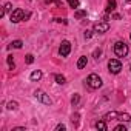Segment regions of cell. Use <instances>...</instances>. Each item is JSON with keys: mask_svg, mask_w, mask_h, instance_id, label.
Returning <instances> with one entry per match:
<instances>
[{"mask_svg": "<svg viewBox=\"0 0 131 131\" xmlns=\"http://www.w3.org/2000/svg\"><path fill=\"white\" fill-rule=\"evenodd\" d=\"M114 54L117 56V57H125L126 54H128V45L125 43V42H116L114 43Z\"/></svg>", "mask_w": 131, "mask_h": 131, "instance_id": "cell-1", "label": "cell"}, {"mask_svg": "<svg viewBox=\"0 0 131 131\" xmlns=\"http://www.w3.org/2000/svg\"><path fill=\"white\" fill-rule=\"evenodd\" d=\"M86 85L90 86V88H93V90H97V88H100L102 86V79L97 76V74H90L88 76V79H86Z\"/></svg>", "mask_w": 131, "mask_h": 131, "instance_id": "cell-2", "label": "cell"}, {"mask_svg": "<svg viewBox=\"0 0 131 131\" xmlns=\"http://www.w3.org/2000/svg\"><path fill=\"white\" fill-rule=\"evenodd\" d=\"M34 97H36L37 100H40L43 105H51V103H52L51 97H49L45 91H42V90H36V91H34Z\"/></svg>", "mask_w": 131, "mask_h": 131, "instance_id": "cell-3", "label": "cell"}, {"mask_svg": "<svg viewBox=\"0 0 131 131\" xmlns=\"http://www.w3.org/2000/svg\"><path fill=\"white\" fill-rule=\"evenodd\" d=\"M108 70H110L111 74H119V73L122 71V63H120V60L111 59V60L108 62Z\"/></svg>", "mask_w": 131, "mask_h": 131, "instance_id": "cell-4", "label": "cell"}, {"mask_svg": "<svg viewBox=\"0 0 131 131\" xmlns=\"http://www.w3.org/2000/svg\"><path fill=\"white\" fill-rule=\"evenodd\" d=\"M25 16H26V13L23 11V9H14L13 13H11V16H9V20L13 22V23H19V22H22V20H25Z\"/></svg>", "mask_w": 131, "mask_h": 131, "instance_id": "cell-5", "label": "cell"}, {"mask_svg": "<svg viewBox=\"0 0 131 131\" xmlns=\"http://www.w3.org/2000/svg\"><path fill=\"white\" fill-rule=\"evenodd\" d=\"M70 52H71V43H70L68 40H63L62 45H60V48H59V54H60L62 57H68Z\"/></svg>", "mask_w": 131, "mask_h": 131, "instance_id": "cell-6", "label": "cell"}, {"mask_svg": "<svg viewBox=\"0 0 131 131\" xmlns=\"http://www.w3.org/2000/svg\"><path fill=\"white\" fill-rule=\"evenodd\" d=\"M110 29V23L108 22H97L94 25V32H99V34H103Z\"/></svg>", "mask_w": 131, "mask_h": 131, "instance_id": "cell-7", "label": "cell"}, {"mask_svg": "<svg viewBox=\"0 0 131 131\" xmlns=\"http://www.w3.org/2000/svg\"><path fill=\"white\" fill-rule=\"evenodd\" d=\"M116 6H117L116 0H106V8H105V13L111 14V13H113V11L116 9Z\"/></svg>", "mask_w": 131, "mask_h": 131, "instance_id": "cell-8", "label": "cell"}, {"mask_svg": "<svg viewBox=\"0 0 131 131\" xmlns=\"http://www.w3.org/2000/svg\"><path fill=\"white\" fill-rule=\"evenodd\" d=\"M86 63H88V59H86V56H82V57L77 60V68H79V70H83V68L86 67Z\"/></svg>", "mask_w": 131, "mask_h": 131, "instance_id": "cell-9", "label": "cell"}, {"mask_svg": "<svg viewBox=\"0 0 131 131\" xmlns=\"http://www.w3.org/2000/svg\"><path fill=\"white\" fill-rule=\"evenodd\" d=\"M117 116H119V113H116V111H110V113H106V114H105V117H103V119H105L106 122H110V120H116V119H117Z\"/></svg>", "mask_w": 131, "mask_h": 131, "instance_id": "cell-10", "label": "cell"}, {"mask_svg": "<svg viewBox=\"0 0 131 131\" xmlns=\"http://www.w3.org/2000/svg\"><path fill=\"white\" fill-rule=\"evenodd\" d=\"M22 46H23V42H22V40H14V42L9 43L8 48H9V49H13V48H14V49H20Z\"/></svg>", "mask_w": 131, "mask_h": 131, "instance_id": "cell-11", "label": "cell"}, {"mask_svg": "<svg viewBox=\"0 0 131 131\" xmlns=\"http://www.w3.org/2000/svg\"><path fill=\"white\" fill-rule=\"evenodd\" d=\"M29 79H31L32 82L40 80V79H42V71H39V70H37V71H32V73H31V76H29Z\"/></svg>", "mask_w": 131, "mask_h": 131, "instance_id": "cell-12", "label": "cell"}, {"mask_svg": "<svg viewBox=\"0 0 131 131\" xmlns=\"http://www.w3.org/2000/svg\"><path fill=\"white\" fill-rule=\"evenodd\" d=\"M117 120H120V122H129V120H131V116H129L128 113H120V114L117 116Z\"/></svg>", "mask_w": 131, "mask_h": 131, "instance_id": "cell-13", "label": "cell"}, {"mask_svg": "<svg viewBox=\"0 0 131 131\" xmlns=\"http://www.w3.org/2000/svg\"><path fill=\"white\" fill-rule=\"evenodd\" d=\"M96 128H97V129H100V131H106V120L103 119V120L96 122Z\"/></svg>", "mask_w": 131, "mask_h": 131, "instance_id": "cell-14", "label": "cell"}, {"mask_svg": "<svg viewBox=\"0 0 131 131\" xmlns=\"http://www.w3.org/2000/svg\"><path fill=\"white\" fill-rule=\"evenodd\" d=\"M74 17H76V19H83V17H86V11H85V9H77V11L74 13Z\"/></svg>", "mask_w": 131, "mask_h": 131, "instance_id": "cell-15", "label": "cell"}, {"mask_svg": "<svg viewBox=\"0 0 131 131\" xmlns=\"http://www.w3.org/2000/svg\"><path fill=\"white\" fill-rule=\"evenodd\" d=\"M54 79H56V82H57L59 85H63L65 82H67V79H65V76H62V74H56V76H54Z\"/></svg>", "mask_w": 131, "mask_h": 131, "instance_id": "cell-16", "label": "cell"}, {"mask_svg": "<svg viewBox=\"0 0 131 131\" xmlns=\"http://www.w3.org/2000/svg\"><path fill=\"white\" fill-rule=\"evenodd\" d=\"M6 62H8V65H9V70H14V68H16V63H14V59H13L11 54L6 57Z\"/></svg>", "mask_w": 131, "mask_h": 131, "instance_id": "cell-17", "label": "cell"}, {"mask_svg": "<svg viewBox=\"0 0 131 131\" xmlns=\"http://www.w3.org/2000/svg\"><path fill=\"white\" fill-rule=\"evenodd\" d=\"M79 100H80V94H74V96L71 97V105L76 106V105L79 103Z\"/></svg>", "mask_w": 131, "mask_h": 131, "instance_id": "cell-18", "label": "cell"}, {"mask_svg": "<svg viewBox=\"0 0 131 131\" xmlns=\"http://www.w3.org/2000/svg\"><path fill=\"white\" fill-rule=\"evenodd\" d=\"M68 3H70L71 8H79V5H80L79 0H68Z\"/></svg>", "mask_w": 131, "mask_h": 131, "instance_id": "cell-19", "label": "cell"}, {"mask_svg": "<svg viewBox=\"0 0 131 131\" xmlns=\"http://www.w3.org/2000/svg\"><path fill=\"white\" fill-rule=\"evenodd\" d=\"M25 62H26L28 65H31V63L34 62V56H32V54H26V56H25Z\"/></svg>", "mask_w": 131, "mask_h": 131, "instance_id": "cell-20", "label": "cell"}, {"mask_svg": "<svg viewBox=\"0 0 131 131\" xmlns=\"http://www.w3.org/2000/svg\"><path fill=\"white\" fill-rule=\"evenodd\" d=\"M6 108H8V110H17V108H19V103H17V102H9Z\"/></svg>", "mask_w": 131, "mask_h": 131, "instance_id": "cell-21", "label": "cell"}, {"mask_svg": "<svg viewBox=\"0 0 131 131\" xmlns=\"http://www.w3.org/2000/svg\"><path fill=\"white\" fill-rule=\"evenodd\" d=\"M114 131H126V126H125V125H117V126L114 128Z\"/></svg>", "mask_w": 131, "mask_h": 131, "instance_id": "cell-22", "label": "cell"}, {"mask_svg": "<svg viewBox=\"0 0 131 131\" xmlns=\"http://www.w3.org/2000/svg\"><path fill=\"white\" fill-rule=\"evenodd\" d=\"M56 129H57V131H65V129H67V126H65L63 123H60V125L56 126Z\"/></svg>", "mask_w": 131, "mask_h": 131, "instance_id": "cell-23", "label": "cell"}, {"mask_svg": "<svg viewBox=\"0 0 131 131\" xmlns=\"http://www.w3.org/2000/svg\"><path fill=\"white\" fill-rule=\"evenodd\" d=\"M3 9H5V13H6V11H11V9H13V5H11V3H6V5L3 6Z\"/></svg>", "mask_w": 131, "mask_h": 131, "instance_id": "cell-24", "label": "cell"}, {"mask_svg": "<svg viewBox=\"0 0 131 131\" xmlns=\"http://www.w3.org/2000/svg\"><path fill=\"white\" fill-rule=\"evenodd\" d=\"M91 36H93V31L86 29V31H85V39H91Z\"/></svg>", "mask_w": 131, "mask_h": 131, "instance_id": "cell-25", "label": "cell"}, {"mask_svg": "<svg viewBox=\"0 0 131 131\" xmlns=\"http://www.w3.org/2000/svg\"><path fill=\"white\" fill-rule=\"evenodd\" d=\"M100 54H102V51H100V49H96V51H94V54H93V56H94V57H96V59H99V56H100Z\"/></svg>", "mask_w": 131, "mask_h": 131, "instance_id": "cell-26", "label": "cell"}, {"mask_svg": "<svg viewBox=\"0 0 131 131\" xmlns=\"http://www.w3.org/2000/svg\"><path fill=\"white\" fill-rule=\"evenodd\" d=\"M56 22H59V23H65V25H67V23H68L67 20H65V19H56Z\"/></svg>", "mask_w": 131, "mask_h": 131, "instance_id": "cell-27", "label": "cell"}, {"mask_svg": "<svg viewBox=\"0 0 131 131\" xmlns=\"http://www.w3.org/2000/svg\"><path fill=\"white\" fill-rule=\"evenodd\" d=\"M13 131H26V129H25L23 126H17V128H14Z\"/></svg>", "mask_w": 131, "mask_h": 131, "instance_id": "cell-28", "label": "cell"}, {"mask_svg": "<svg viewBox=\"0 0 131 131\" xmlns=\"http://www.w3.org/2000/svg\"><path fill=\"white\" fill-rule=\"evenodd\" d=\"M113 19H114V20H119V19H120V16H119V14H113Z\"/></svg>", "mask_w": 131, "mask_h": 131, "instance_id": "cell-29", "label": "cell"}, {"mask_svg": "<svg viewBox=\"0 0 131 131\" xmlns=\"http://www.w3.org/2000/svg\"><path fill=\"white\" fill-rule=\"evenodd\" d=\"M54 0H45V3H52Z\"/></svg>", "mask_w": 131, "mask_h": 131, "instance_id": "cell-30", "label": "cell"}, {"mask_svg": "<svg viewBox=\"0 0 131 131\" xmlns=\"http://www.w3.org/2000/svg\"><path fill=\"white\" fill-rule=\"evenodd\" d=\"M125 2H126V3H131V0H125Z\"/></svg>", "mask_w": 131, "mask_h": 131, "instance_id": "cell-31", "label": "cell"}, {"mask_svg": "<svg viewBox=\"0 0 131 131\" xmlns=\"http://www.w3.org/2000/svg\"><path fill=\"white\" fill-rule=\"evenodd\" d=\"M129 39H131V34H129Z\"/></svg>", "mask_w": 131, "mask_h": 131, "instance_id": "cell-32", "label": "cell"}]
</instances>
